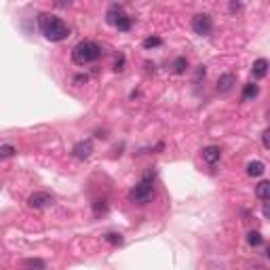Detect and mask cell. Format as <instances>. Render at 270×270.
I'll return each instance as SVG.
<instances>
[{"label":"cell","mask_w":270,"mask_h":270,"mask_svg":"<svg viewBox=\"0 0 270 270\" xmlns=\"http://www.w3.org/2000/svg\"><path fill=\"white\" fill-rule=\"evenodd\" d=\"M72 154H74L76 158H82V160H85V158H89V156L93 154V144H91L89 139H87V141H78V144L72 148Z\"/></svg>","instance_id":"ba28073f"},{"label":"cell","mask_w":270,"mask_h":270,"mask_svg":"<svg viewBox=\"0 0 270 270\" xmlns=\"http://www.w3.org/2000/svg\"><path fill=\"white\" fill-rule=\"evenodd\" d=\"M123 66H125V57L120 55V59H116V70H123Z\"/></svg>","instance_id":"ffe728a7"},{"label":"cell","mask_w":270,"mask_h":270,"mask_svg":"<svg viewBox=\"0 0 270 270\" xmlns=\"http://www.w3.org/2000/svg\"><path fill=\"white\" fill-rule=\"evenodd\" d=\"M160 44H163V40L156 36H152V38H146L144 40V49H154V47H160Z\"/></svg>","instance_id":"e0dca14e"},{"label":"cell","mask_w":270,"mask_h":270,"mask_svg":"<svg viewBox=\"0 0 270 270\" xmlns=\"http://www.w3.org/2000/svg\"><path fill=\"white\" fill-rule=\"evenodd\" d=\"M247 241H249V245H253V247H260L262 243H264V239H262V234L258 232V230L249 232V234H247Z\"/></svg>","instance_id":"5bb4252c"},{"label":"cell","mask_w":270,"mask_h":270,"mask_svg":"<svg viewBox=\"0 0 270 270\" xmlns=\"http://www.w3.org/2000/svg\"><path fill=\"white\" fill-rule=\"evenodd\" d=\"M106 241H108V243H112V245H120V243H123V236L110 232V234H106Z\"/></svg>","instance_id":"d6986e66"},{"label":"cell","mask_w":270,"mask_h":270,"mask_svg":"<svg viewBox=\"0 0 270 270\" xmlns=\"http://www.w3.org/2000/svg\"><path fill=\"white\" fill-rule=\"evenodd\" d=\"M201 154H203V160H205L207 165H215L217 160L222 158V150H220L217 146H207V148H203Z\"/></svg>","instance_id":"9c48e42d"},{"label":"cell","mask_w":270,"mask_h":270,"mask_svg":"<svg viewBox=\"0 0 270 270\" xmlns=\"http://www.w3.org/2000/svg\"><path fill=\"white\" fill-rule=\"evenodd\" d=\"M28 203H30V207H34V209H44V207H49V205H53V196L47 194V192H34V194L28 198Z\"/></svg>","instance_id":"8992f818"},{"label":"cell","mask_w":270,"mask_h":270,"mask_svg":"<svg viewBox=\"0 0 270 270\" xmlns=\"http://www.w3.org/2000/svg\"><path fill=\"white\" fill-rule=\"evenodd\" d=\"M101 55H104V51H101L99 44L93 42V40H80L72 49V59L76 63H80V66H87V63L97 61Z\"/></svg>","instance_id":"7a4b0ae2"},{"label":"cell","mask_w":270,"mask_h":270,"mask_svg":"<svg viewBox=\"0 0 270 270\" xmlns=\"http://www.w3.org/2000/svg\"><path fill=\"white\" fill-rule=\"evenodd\" d=\"M108 23L116 25V28H118L120 32H129V30H131V25H133L131 17H129V15H125L123 9H120L118 4H114L112 9L108 11Z\"/></svg>","instance_id":"277c9868"},{"label":"cell","mask_w":270,"mask_h":270,"mask_svg":"<svg viewBox=\"0 0 270 270\" xmlns=\"http://www.w3.org/2000/svg\"><path fill=\"white\" fill-rule=\"evenodd\" d=\"M23 266L28 270H44V262L42 260H25Z\"/></svg>","instance_id":"9a60e30c"},{"label":"cell","mask_w":270,"mask_h":270,"mask_svg":"<svg viewBox=\"0 0 270 270\" xmlns=\"http://www.w3.org/2000/svg\"><path fill=\"white\" fill-rule=\"evenodd\" d=\"M173 68H175L177 74H182L186 68H188V61H186V57H177L175 61H173Z\"/></svg>","instance_id":"2e32d148"},{"label":"cell","mask_w":270,"mask_h":270,"mask_svg":"<svg viewBox=\"0 0 270 270\" xmlns=\"http://www.w3.org/2000/svg\"><path fill=\"white\" fill-rule=\"evenodd\" d=\"M251 74H253V78H264V76L268 74V61L264 59V57H260V59L253 61Z\"/></svg>","instance_id":"30bf717a"},{"label":"cell","mask_w":270,"mask_h":270,"mask_svg":"<svg viewBox=\"0 0 270 270\" xmlns=\"http://www.w3.org/2000/svg\"><path fill=\"white\" fill-rule=\"evenodd\" d=\"M17 150L13 146H0V158H9V156H13Z\"/></svg>","instance_id":"ac0fdd59"},{"label":"cell","mask_w":270,"mask_h":270,"mask_svg":"<svg viewBox=\"0 0 270 270\" xmlns=\"http://www.w3.org/2000/svg\"><path fill=\"white\" fill-rule=\"evenodd\" d=\"M266 135H268V129L262 133V144H264V148H268V137H266Z\"/></svg>","instance_id":"44dd1931"},{"label":"cell","mask_w":270,"mask_h":270,"mask_svg":"<svg viewBox=\"0 0 270 270\" xmlns=\"http://www.w3.org/2000/svg\"><path fill=\"white\" fill-rule=\"evenodd\" d=\"M192 30H194V34L198 36H209L211 32H213V19L207 13H201V15H194L192 19Z\"/></svg>","instance_id":"5b68a950"},{"label":"cell","mask_w":270,"mask_h":270,"mask_svg":"<svg viewBox=\"0 0 270 270\" xmlns=\"http://www.w3.org/2000/svg\"><path fill=\"white\" fill-rule=\"evenodd\" d=\"M258 93H260V87L255 85V82H249V85H245V89H243V99L249 101V99H253Z\"/></svg>","instance_id":"4fadbf2b"},{"label":"cell","mask_w":270,"mask_h":270,"mask_svg":"<svg viewBox=\"0 0 270 270\" xmlns=\"http://www.w3.org/2000/svg\"><path fill=\"white\" fill-rule=\"evenodd\" d=\"M262 173H264V163H262V160H251V163L247 165V175L258 177Z\"/></svg>","instance_id":"8fae6325"},{"label":"cell","mask_w":270,"mask_h":270,"mask_svg":"<svg viewBox=\"0 0 270 270\" xmlns=\"http://www.w3.org/2000/svg\"><path fill=\"white\" fill-rule=\"evenodd\" d=\"M234 85H236V76L230 74V72L222 74L220 78H217V91L220 93H230L234 89Z\"/></svg>","instance_id":"52a82bcc"},{"label":"cell","mask_w":270,"mask_h":270,"mask_svg":"<svg viewBox=\"0 0 270 270\" xmlns=\"http://www.w3.org/2000/svg\"><path fill=\"white\" fill-rule=\"evenodd\" d=\"M129 196H131L133 203H139V205H146V203L152 201V198H154V175L150 171L139 179V184L131 190Z\"/></svg>","instance_id":"3957f363"},{"label":"cell","mask_w":270,"mask_h":270,"mask_svg":"<svg viewBox=\"0 0 270 270\" xmlns=\"http://www.w3.org/2000/svg\"><path fill=\"white\" fill-rule=\"evenodd\" d=\"M255 196L260 198V201H268L270 198V182H260L258 188H255Z\"/></svg>","instance_id":"7c38bea8"},{"label":"cell","mask_w":270,"mask_h":270,"mask_svg":"<svg viewBox=\"0 0 270 270\" xmlns=\"http://www.w3.org/2000/svg\"><path fill=\"white\" fill-rule=\"evenodd\" d=\"M40 32L44 34V38L51 42H61L66 40V38L70 36V28L68 23L63 21L61 17L57 15H51V13H42L40 15Z\"/></svg>","instance_id":"6da1fadb"}]
</instances>
